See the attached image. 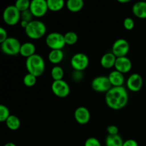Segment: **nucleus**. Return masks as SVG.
I'll return each mask as SVG.
<instances>
[{
  "label": "nucleus",
  "instance_id": "1",
  "mask_svg": "<svg viewBox=\"0 0 146 146\" xmlns=\"http://www.w3.org/2000/svg\"><path fill=\"white\" fill-rule=\"evenodd\" d=\"M107 106L113 110H120L125 106L128 101V94L123 86H113L106 93Z\"/></svg>",
  "mask_w": 146,
  "mask_h": 146
},
{
  "label": "nucleus",
  "instance_id": "2",
  "mask_svg": "<svg viewBox=\"0 0 146 146\" xmlns=\"http://www.w3.org/2000/svg\"><path fill=\"white\" fill-rule=\"evenodd\" d=\"M45 61L41 56L35 54L27 58L26 68L29 74L38 77L43 74L45 70Z\"/></svg>",
  "mask_w": 146,
  "mask_h": 146
},
{
  "label": "nucleus",
  "instance_id": "3",
  "mask_svg": "<svg viewBox=\"0 0 146 146\" xmlns=\"http://www.w3.org/2000/svg\"><path fill=\"white\" fill-rule=\"evenodd\" d=\"M46 32V27L45 24L41 21L33 20L29 23L28 26L25 29V33L31 38L37 39L41 38L45 35Z\"/></svg>",
  "mask_w": 146,
  "mask_h": 146
},
{
  "label": "nucleus",
  "instance_id": "4",
  "mask_svg": "<svg viewBox=\"0 0 146 146\" xmlns=\"http://www.w3.org/2000/svg\"><path fill=\"white\" fill-rule=\"evenodd\" d=\"M3 19L4 22L10 26L17 24L21 19V11L15 5L7 6L3 11Z\"/></svg>",
  "mask_w": 146,
  "mask_h": 146
},
{
  "label": "nucleus",
  "instance_id": "5",
  "mask_svg": "<svg viewBox=\"0 0 146 146\" xmlns=\"http://www.w3.org/2000/svg\"><path fill=\"white\" fill-rule=\"evenodd\" d=\"M21 44L17 38L8 37L4 42L1 43V49L7 55L14 56L20 53Z\"/></svg>",
  "mask_w": 146,
  "mask_h": 146
},
{
  "label": "nucleus",
  "instance_id": "6",
  "mask_svg": "<svg viewBox=\"0 0 146 146\" xmlns=\"http://www.w3.org/2000/svg\"><path fill=\"white\" fill-rule=\"evenodd\" d=\"M46 44L51 50L62 49L66 45L64 35L58 32L50 33L46 38Z\"/></svg>",
  "mask_w": 146,
  "mask_h": 146
},
{
  "label": "nucleus",
  "instance_id": "7",
  "mask_svg": "<svg viewBox=\"0 0 146 146\" xmlns=\"http://www.w3.org/2000/svg\"><path fill=\"white\" fill-rule=\"evenodd\" d=\"M91 87L96 92L106 93L112 88V84L108 78V76H99L92 80Z\"/></svg>",
  "mask_w": 146,
  "mask_h": 146
},
{
  "label": "nucleus",
  "instance_id": "8",
  "mask_svg": "<svg viewBox=\"0 0 146 146\" xmlns=\"http://www.w3.org/2000/svg\"><path fill=\"white\" fill-rule=\"evenodd\" d=\"M89 59L86 54L84 53H76L71 59V65L75 71H82L88 67Z\"/></svg>",
  "mask_w": 146,
  "mask_h": 146
},
{
  "label": "nucleus",
  "instance_id": "9",
  "mask_svg": "<svg viewBox=\"0 0 146 146\" xmlns=\"http://www.w3.org/2000/svg\"><path fill=\"white\" fill-rule=\"evenodd\" d=\"M130 49L129 43L125 38L115 40L112 46V53L117 57L126 56Z\"/></svg>",
  "mask_w": 146,
  "mask_h": 146
},
{
  "label": "nucleus",
  "instance_id": "10",
  "mask_svg": "<svg viewBox=\"0 0 146 146\" xmlns=\"http://www.w3.org/2000/svg\"><path fill=\"white\" fill-rule=\"evenodd\" d=\"M51 90L56 96L65 98L69 94L70 86L66 81L64 80L54 81L51 84Z\"/></svg>",
  "mask_w": 146,
  "mask_h": 146
},
{
  "label": "nucleus",
  "instance_id": "11",
  "mask_svg": "<svg viewBox=\"0 0 146 146\" xmlns=\"http://www.w3.org/2000/svg\"><path fill=\"white\" fill-rule=\"evenodd\" d=\"M29 9L34 17H43L44 15H45L48 9L47 1L46 0H32L31 1Z\"/></svg>",
  "mask_w": 146,
  "mask_h": 146
},
{
  "label": "nucleus",
  "instance_id": "12",
  "mask_svg": "<svg viewBox=\"0 0 146 146\" xmlns=\"http://www.w3.org/2000/svg\"><path fill=\"white\" fill-rule=\"evenodd\" d=\"M143 78L139 74H131L126 81V85L128 89L133 92H138L142 88L143 86Z\"/></svg>",
  "mask_w": 146,
  "mask_h": 146
},
{
  "label": "nucleus",
  "instance_id": "13",
  "mask_svg": "<svg viewBox=\"0 0 146 146\" xmlns=\"http://www.w3.org/2000/svg\"><path fill=\"white\" fill-rule=\"evenodd\" d=\"M74 118L79 124H86L91 118V113L87 108L78 107L74 111Z\"/></svg>",
  "mask_w": 146,
  "mask_h": 146
},
{
  "label": "nucleus",
  "instance_id": "14",
  "mask_svg": "<svg viewBox=\"0 0 146 146\" xmlns=\"http://www.w3.org/2000/svg\"><path fill=\"white\" fill-rule=\"evenodd\" d=\"M114 67L115 70L120 71L122 74L128 73L132 68V61L126 56L118 57L116 58Z\"/></svg>",
  "mask_w": 146,
  "mask_h": 146
},
{
  "label": "nucleus",
  "instance_id": "15",
  "mask_svg": "<svg viewBox=\"0 0 146 146\" xmlns=\"http://www.w3.org/2000/svg\"><path fill=\"white\" fill-rule=\"evenodd\" d=\"M108 78L113 86H123L125 82V77L123 74L117 70L111 71L108 75Z\"/></svg>",
  "mask_w": 146,
  "mask_h": 146
},
{
  "label": "nucleus",
  "instance_id": "16",
  "mask_svg": "<svg viewBox=\"0 0 146 146\" xmlns=\"http://www.w3.org/2000/svg\"><path fill=\"white\" fill-rule=\"evenodd\" d=\"M117 57L111 52H107L104 54L101 58V65L105 68H111L115 66Z\"/></svg>",
  "mask_w": 146,
  "mask_h": 146
},
{
  "label": "nucleus",
  "instance_id": "17",
  "mask_svg": "<svg viewBox=\"0 0 146 146\" xmlns=\"http://www.w3.org/2000/svg\"><path fill=\"white\" fill-rule=\"evenodd\" d=\"M132 11L134 15L140 19H146V1H137L133 4Z\"/></svg>",
  "mask_w": 146,
  "mask_h": 146
},
{
  "label": "nucleus",
  "instance_id": "18",
  "mask_svg": "<svg viewBox=\"0 0 146 146\" xmlns=\"http://www.w3.org/2000/svg\"><path fill=\"white\" fill-rule=\"evenodd\" d=\"M35 51L36 46L33 43L25 42L23 44H21L19 54L21 56H23L29 58V57L35 54Z\"/></svg>",
  "mask_w": 146,
  "mask_h": 146
},
{
  "label": "nucleus",
  "instance_id": "19",
  "mask_svg": "<svg viewBox=\"0 0 146 146\" xmlns=\"http://www.w3.org/2000/svg\"><path fill=\"white\" fill-rule=\"evenodd\" d=\"M64 56V52L61 49L51 50L48 56V58L51 63L54 64H57L61 62Z\"/></svg>",
  "mask_w": 146,
  "mask_h": 146
},
{
  "label": "nucleus",
  "instance_id": "20",
  "mask_svg": "<svg viewBox=\"0 0 146 146\" xmlns=\"http://www.w3.org/2000/svg\"><path fill=\"white\" fill-rule=\"evenodd\" d=\"M124 141L120 135H108L106 138V146H123Z\"/></svg>",
  "mask_w": 146,
  "mask_h": 146
},
{
  "label": "nucleus",
  "instance_id": "21",
  "mask_svg": "<svg viewBox=\"0 0 146 146\" xmlns=\"http://www.w3.org/2000/svg\"><path fill=\"white\" fill-rule=\"evenodd\" d=\"M84 5L83 0H68L66 1V7L69 11L72 12L79 11Z\"/></svg>",
  "mask_w": 146,
  "mask_h": 146
},
{
  "label": "nucleus",
  "instance_id": "22",
  "mask_svg": "<svg viewBox=\"0 0 146 146\" xmlns=\"http://www.w3.org/2000/svg\"><path fill=\"white\" fill-rule=\"evenodd\" d=\"M6 125L10 130L15 131L20 127L21 122H20L19 118L17 115H10V116L6 121Z\"/></svg>",
  "mask_w": 146,
  "mask_h": 146
},
{
  "label": "nucleus",
  "instance_id": "23",
  "mask_svg": "<svg viewBox=\"0 0 146 146\" xmlns=\"http://www.w3.org/2000/svg\"><path fill=\"white\" fill-rule=\"evenodd\" d=\"M46 1L48 9L54 11L61 10L65 4L64 0H46Z\"/></svg>",
  "mask_w": 146,
  "mask_h": 146
},
{
  "label": "nucleus",
  "instance_id": "24",
  "mask_svg": "<svg viewBox=\"0 0 146 146\" xmlns=\"http://www.w3.org/2000/svg\"><path fill=\"white\" fill-rule=\"evenodd\" d=\"M51 75L54 81L62 80L64 75V69L62 68V67L59 66H55L51 69Z\"/></svg>",
  "mask_w": 146,
  "mask_h": 146
},
{
  "label": "nucleus",
  "instance_id": "25",
  "mask_svg": "<svg viewBox=\"0 0 146 146\" xmlns=\"http://www.w3.org/2000/svg\"><path fill=\"white\" fill-rule=\"evenodd\" d=\"M64 35L66 44L73 45V44H76L78 41V35L74 31H68Z\"/></svg>",
  "mask_w": 146,
  "mask_h": 146
},
{
  "label": "nucleus",
  "instance_id": "26",
  "mask_svg": "<svg viewBox=\"0 0 146 146\" xmlns=\"http://www.w3.org/2000/svg\"><path fill=\"white\" fill-rule=\"evenodd\" d=\"M23 81H24V84L26 86L32 87L36 84V77L35 76L28 73V74L24 76V78H23Z\"/></svg>",
  "mask_w": 146,
  "mask_h": 146
},
{
  "label": "nucleus",
  "instance_id": "27",
  "mask_svg": "<svg viewBox=\"0 0 146 146\" xmlns=\"http://www.w3.org/2000/svg\"><path fill=\"white\" fill-rule=\"evenodd\" d=\"M31 1L29 0H17L14 5L21 12L29 9Z\"/></svg>",
  "mask_w": 146,
  "mask_h": 146
},
{
  "label": "nucleus",
  "instance_id": "28",
  "mask_svg": "<svg viewBox=\"0 0 146 146\" xmlns=\"http://www.w3.org/2000/svg\"><path fill=\"white\" fill-rule=\"evenodd\" d=\"M10 112L9 108L6 106L0 105V121L1 122H6L7 118L10 116Z\"/></svg>",
  "mask_w": 146,
  "mask_h": 146
},
{
  "label": "nucleus",
  "instance_id": "29",
  "mask_svg": "<svg viewBox=\"0 0 146 146\" xmlns=\"http://www.w3.org/2000/svg\"><path fill=\"white\" fill-rule=\"evenodd\" d=\"M33 14L31 13V11H30V9L26 10V11H22L21 12V19L22 21H27V22H31L32 20V17H33Z\"/></svg>",
  "mask_w": 146,
  "mask_h": 146
},
{
  "label": "nucleus",
  "instance_id": "30",
  "mask_svg": "<svg viewBox=\"0 0 146 146\" xmlns=\"http://www.w3.org/2000/svg\"><path fill=\"white\" fill-rule=\"evenodd\" d=\"M84 146H101V144L96 138L90 137L86 140Z\"/></svg>",
  "mask_w": 146,
  "mask_h": 146
},
{
  "label": "nucleus",
  "instance_id": "31",
  "mask_svg": "<svg viewBox=\"0 0 146 146\" xmlns=\"http://www.w3.org/2000/svg\"><path fill=\"white\" fill-rule=\"evenodd\" d=\"M135 23L133 19L131 17H127L123 21V27L127 30H132L134 28Z\"/></svg>",
  "mask_w": 146,
  "mask_h": 146
},
{
  "label": "nucleus",
  "instance_id": "32",
  "mask_svg": "<svg viewBox=\"0 0 146 146\" xmlns=\"http://www.w3.org/2000/svg\"><path fill=\"white\" fill-rule=\"evenodd\" d=\"M107 132L108 135H118V128L116 125H111L107 127Z\"/></svg>",
  "mask_w": 146,
  "mask_h": 146
},
{
  "label": "nucleus",
  "instance_id": "33",
  "mask_svg": "<svg viewBox=\"0 0 146 146\" xmlns=\"http://www.w3.org/2000/svg\"><path fill=\"white\" fill-rule=\"evenodd\" d=\"M7 38V31L3 27H0V42H4Z\"/></svg>",
  "mask_w": 146,
  "mask_h": 146
},
{
  "label": "nucleus",
  "instance_id": "34",
  "mask_svg": "<svg viewBox=\"0 0 146 146\" xmlns=\"http://www.w3.org/2000/svg\"><path fill=\"white\" fill-rule=\"evenodd\" d=\"M123 146H138V143L135 140L128 139L124 141Z\"/></svg>",
  "mask_w": 146,
  "mask_h": 146
},
{
  "label": "nucleus",
  "instance_id": "35",
  "mask_svg": "<svg viewBox=\"0 0 146 146\" xmlns=\"http://www.w3.org/2000/svg\"><path fill=\"white\" fill-rule=\"evenodd\" d=\"M73 78L76 80H81L82 78V73L81 71H75V74H73Z\"/></svg>",
  "mask_w": 146,
  "mask_h": 146
},
{
  "label": "nucleus",
  "instance_id": "36",
  "mask_svg": "<svg viewBox=\"0 0 146 146\" xmlns=\"http://www.w3.org/2000/svg\"><path fill=\"white\" fill-rule=\"evenodd\" d=\"M20 24H21V27H23V28L25 29L27 27V26H28L29 22H27V21H22V20H21Z\"/></svg>",
  "mask_w": 146,
  "mask_h": 146
},
{
  "label": "nucleus",
  "instance_id": "37",
  "mask_svg": "<svg viewBox=\"0 0 146 146\" xmlns=\"http://www.w3.org/2000/svg\"><path fill=\"white\" fill-rule=\"evenodd\" d=\"M4 146H17L14 143H7Z\"/></svg>",
  "mask_w": 146,
  "mask_h": 146
},
{
  "label": "nucleus",
  "instance_id": "38",
  "mask_svg": "<svg viewBox=\"0 0 146 146\" xmlns=\"http://www.w3.org/2000/svg\"><path fill=\"white\" fill-rule=\"evenodd\" d=\"M118 1L121 3H126V2H129L130 0H118Z\"/></svg>",
  "mask_w": 146,
  "mask_h": 146
}]
</instances>
